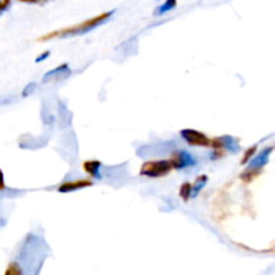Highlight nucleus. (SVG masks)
Wrapping results in <instances>:
<instances>
[{"instance_id": "nucleus-1", "label": "nucleus", "mask_w": 275, "mask_h": 275, "mask_svg": "<svg viewBox=\"0 0 275 275\" xmlns=\"http://www.w3.org/2000/svg\"><path fill=\"white\" fill-rule=\"evenodd\" d=\"M50 255V247L42 235L30 232L17 246L3 275H39L45 260Z\"/></svg>"}, {"instance_id": "nucleus-2", "label": "nucleus", "mask_w": 275, "mask_h": 275, "mask_svg": "<svg viewBox=\"0 0 275 275\" xmlns=\"http://www.w3.org/2000/svg\"><path fill=\"white\" fill-rule=\"evenodd\" d=\"M114 11H109V12H103V14H99L98 16L90 17L85 20L83 23H78L75 26H71V27H66V29L62 30H55L52 32H49V34H45L40 36L39 39L40 42H47V40H52V39H65V38H70V36H77V35H83L90 32L94 29H97L98 26H101L105 22H108L110 17L113 16Z\"/></svg>"}, {"instance_id": "nucleus-3", "label": "nucleus", "mask_w": 275, "mask_h": 275, "mask_svg": "<svg viewBox=\"0 0 275 275\" xmlns=\"http://www.w3.org/2000/svg\"><path fill=\"white\" fill-rule=\"evenodd\" d=\"M172 164L168 159L161 160H146L140 168V175L144 178H164L166 175L172 172Z\"/></svg>"}, {"instance_id": "nucleus-4", "label": "nucleus", "mask_w": 275, "mask_h": 275, "mask_svg": "<svg viewBox=\"0 0 275 275\" xmlns=\"http://www.w3.org/2000/svg\"><path fill=\"white\" fill-rule=\"evenodd\" d=\"M211 148L213 149L212 159H220L223 157L224 152H229V153H238L241 150V144L239 140L232 136H220L211 140Z\"/></svg>"}, {"instance_id": "nucleus-5", "label": "nucleus", "mask_w": 275, "mask_h": 275, "mask_svg": "<svg viewBox=\"0 0 275 275\" xmlns=\"http://www.w3.org/2000/svg\"><path fill=\"white\" fill-rule=\"evenodd\" d=\"M180 137L183 138L189 146H197V148H211V138L203 132L196 129H183L180 130Z\"/></svg>"}, {"instance_id": "nucleus-6", "label": "nucleus", "mask_w": 275, "mask_h": 275, "mask_svg": "<svg viewBox=\"0 0 275 275\" xmlns=\"http://www.w3.org/2000/svg\"><path fill=\"white\" fill-rule=\"evenodd\" d=\"M169 161L172 164L173 169H176V171H181L185 168H192V166L197 165V160L195 156L185 149L175 150Z\"/></svg>"}, {"instance_id": "nucleus-7", "label": "nucleus", "mask_w": 275, "mask_h": 275, "mask_svg": "<svg viewBox=\"0 0 275 275\" xmlns=\"http://www.w3.org/2000/svg\"><path fill=\"white\" fill-rule=\"evenodd\" d=\"M273 150H274V146H267V148H264V149L260 150L258 155L254 156L251 160L247 162V168H246L247 172H252L259 175L264 166L267 165V162L270 161V156L273 153Z\"/></svg>"}, {"instance_id": "nucleus-8", "label": "nucleus", "mask_w": 275, "mask_h": 275, "mask_svg": "<svg viewBox=\"0 0 275 275\" xmlns=\"http://www.w3.org/2000/svg\"><path fill=\"white\" fill-rule=\"evenodd\" d=\"M93 180L90 178H77V180H71V181H65L59 187H58V192L59 194H70V192H75L82 188H87L92 187Z\"/></svg>"}, {"instance_id": "nucleus-9", "label": "nucleus", "mask_w": 275, "mask_h": 275, "mask_svg": "<svg viewBox=\"0 0 275 275\" xmlns=\"http://www.w3.org/2000/svg\"><path fill=\"white\" fill-rule=\"evenodd\" d=\"M70 74H71V70H70L69 65H67V63H63L61 66H57L55 69L47 71L46 74L43 75L42 81H43V83H47V82H50V81L63 80V78L69 77Z\"/></svg>"}, {"instance_id": "nucleus-10", "label": "nucleus", "mask_w": 275, "mask_h": 275, "mask_svg": "<svg viewBox=\"0 0 275 275\" xmlns=\"http://www.w3.org/2000/svg\"><path fill=\"white\" fill-rule=\"evenodd\" d=\"M83 169L96 180H102V162L98 160H87L83 162Z\"/></svg>"}, {"instance_id": "nucleus-11", "label": "nucleus", "mask_w": 275, "mask_h": 275, "mask_svg": "<svg viewBox=\"0 0 275 275\" xmlns=\"http://www.w3.org/2000/svg\"><path fill=\"white\" fill-rule=\"evenodd\" d=\"M207 181H208V176L207 175H200L196 178L195 183L192 185V192H191V197H196L201 192V189L206 187Z\"/></svg>"}, {"instance_id": "nucleus-12", "label": "nucleus", "mask_w": 275, "mask_h": 275, "mask_svg": "<svg viewBox=\"0 0 275 275\" xmlns=\"http://www.w3.org/2000/svg\"><path fill=\"white\" fill-rule=\"evenodd\" d=\"M191 192H192V184L189 181H185L181 184V187L178 189V196L181 197V200L187 203L191 199Z\"/></svg>"}, {"instance_id": "nucleus-13", "label": "nucleus", "mask_w": 275, "mask_h": 275, "mask_svg": "<svg viewBox=\"0 0 275 275\" xmlns=\"http://www.w3.org/2000/svg\"><path fill=\"white\" fill-rule=\"evenodd\" d=\"M178 4V0H165L164 4H161L157 10L155 11V15H164L165 12L172 11L173 8Z\"/></svg>"}, {"instance_id": "nucleus-14", "label": "nucleus", "mask_w": 275, "mask_h": 275, "mask_svg": "<svg viewBox=\"0 0 275 275\" xmlns=\"http://www.w3.org/2000/svg\"><path fill=\"white\" fill-rule=\"evenodd\" d=\"M257 145H252V146H250L248 149L244 152V155H243V159L241 160V164L242 165H247V162L251 160L252 157L255 156V153H257Z\"/></svg>"}, {"instance_id": "nucleus-15", "label": "nucleus", "mask_w": 275, "mask_h": 275, "mask_svg": "<svg viewBox=\"0 0 275 275\" xmlns=\"http://www.w3.org/2000/svg\"><path fill=\"white\" fill-rule=\"evenodd\" d=\"M35 90H36V83H35V82H31V83H29L27 86L24 87V90H23V93H22V96H23V97L31 96V94H32Z\"/></svg>"}, {"instance_id": "nucleus-16", "label": "nucleus", "mask_w": 275, "mask_h": 275, "mask_svg": "<svg viewBox=\"0 0 275 275\" xmlns=\"http://www.w3.org/2000/svg\"><path fill=\"white\" fill-rule=\"evenodd\" d=\"M50 55H51V52L50 51L42 52L40 55H38V57L35 58V63H40V62H43V61H46L47 58L50 57Z\"/></svg>"}, {"instance_id": "nucleus-17", "label": "nucleus", "mask_w": 275, "mask_h": 275, "mask_svg": "<svg viewBox=\"0 0 275 275\" xmlns=\"http://www.w3.org/2000/svg\"><path fill=\"white\" fill-rule=\"evenodd\" d=\"M10 4H11V1H10V0H0V15L6 11L7 8L10 7Z\"/></svg>"}, {"instance_id": "nucleus-18", "label": "nucleus", "mask_w": 275, "mask_h": 275, "mask_svg": "<svg viewBox=\"0 0 275 275\" xmlns=\"http://www.w3.org/2000/svg\"><path fill=\"white\" fill-rule=\"evenodd\" d=\"M6 189V181H4V173L0 169V192Z\"/></svg>"}, {"instance_id": "nucleus-19", "label": "nucleus", "mask_w": 275, "mask_h": 275, "mask_svg": "<svg viewBox=\"0 0 275 275\" xmlns=\"http://www.w3.org/2000/svg\"><path fill=\"white\" fill-rule=\"evenodd\" d=\"M19 1H23V3H31V4H34V3H38L39 0H19Z\"/></svg>"}]
</instances>
